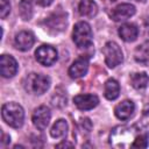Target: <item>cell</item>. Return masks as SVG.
I'll return each instance as SVG.
<instances>
[{
    "instance_id": "obj_9",
    "label": "cell",
    "mask_w": 149,
    "mask_h": 149,
    "mask_svg": "<svg viewBox=\"0 0 149 149\" xmlns=\"http://www.w3.org/2000/svg\"><path fill=\"white\" fill-rule=\"evenodd\" d=\"M135 6L132 3H120L111 12V17L114 21H125L135 14Z\"/></svg>"
},
{
    "instance_id": "obj_17",
    "label": "cell",
    "mask_w": 149,
    "mask_h": 149,
    "mask_svg": "<svg viewBox=\"0 0 149 149\" xmlns=\"http://www.w3.org/2000/svg\"><path fill=\"white\" fill-rule=\"evenodd\" d=\"M134 58L142 65H149V40L136 47L134 51Z\"/></svg>"
},
{
    "instance_id": "obj_26",
    "label": "cell",
    "mask_w": 149,
    "mask_h": 149,
    "mask_svg": "<svg viewBox=\"0 0 149 149\" xmlns=\"http://www.w3.org/2000/svg\"><path fill=\"white\" fill-rule=\"evenodd\" d=\"M5 142H10V137L7 136V135H3V137H2V143H5Z\"/></svg>"
},
{
    "instance_id": "obj_19",
    "label": "cell",
    "mask_w": 149,
    "mask_h": 149,
    "mask_svg": "<svg viewBox=\"0 0 149 149\" xmlns=\"http://www.w3.org/2000/svg\"><path fill=\"white\" fill-rule=\"evenodd\" d=\"M130 84L136 90L146 88L149 84V77L144 72H136L130 76Z\"/></svg>"
},
{
    "instance_id": "obj_23",
    "label": "cell",
    "mask_w": 149,
    "mask_h": 149,
    "mask_svg": "<svg viewBox=\"0 0 149 149\" xmlns=\"http://www.w3.org/2000/svg\"><path fill=\"white\" fill-rule=\"evenodd\" d=\"M0 6H1V9H0L1 19H5L10 12V2L9 0H0Z\"/></svg>"
},
{
    "instance_id": "obj_22",
    "label": "cell",
    "mask_w": 149,
    "mask_h": 149,
    "mask_svg": "<svg viewBox=\"0 0 149 149\" xmlns=\"http://www.w3.org/2000/svg\"><path fill=\"white\" fill-rule=\"evenodd\" d=\"M137 126H139L143 132H146V133L149 135V106H147V107L143 109L142 118L140 119Z\"/></svg>"
},
{
    "instance_id": "obj_4",
    "label": "cell",
    "mask_w": 149,
    "mask_h": 149,
    "mask_svg": "<svg viewBox=\"0 0 149 149\" xmlns=\"http://www.w3.org/2000/svg\"><path fill=\"white\" fill-rule=\"evenodd\" d=\"M73 42L78 48H88L93 42V34L90 24L87 22L80 21L74 24L72 33Z\"/></svg>"
},
{
    "instance_id": "obj_6",
    "label": "cell",
    "mask_w": 149,
    "mask_h": 149,
    "mask_svg": "<svg viewBox=\"0 0 149 149\" xmlns=\"http://www.w3.org/2000/svg\"><path fill=\"white\" fill-rule=\"evenodd\" d=\"M35 57L40 64L44 66H50L57 61V50L51 45L43 44L38 47L35 51Z\"/></svg>"
},
{
    "instance_id": "obj_16",
    "label": "cell",
    "mask_w": 149,
    "mask_h": 149,
    "mask_svg": "<svg viewBox=\"0 0 149 149\" xmlns=\"http://www.w3.org/2000/svg\"><path fill=\"white\" fill-rule=\"evenodd\" d=\"M78 13L85 17H93L98 13V5L93 0H80L78 3Z\"/></svg>"
},
{
    "instance_id": "obj_7",
    "label": "cell",
    "mask_w": 149,
    "mask_h": 149,
    "mask_svg": "<svg viewBox=\"0 0 149 149\" xmlns=\"http://www.w3.org/2000/svg\"><path fill=\"white\" fill-rule=\"evenodd\" d=\"M50 118H51V113H50L49 107L42 105V106L37 107L33 113V116H31L33 125L38 130H43V129H45L48 127Z\"/></svg>"
},
{
    "instance_id": "obj_2",
    "label": "cell",
    "mask_w": 149,
    "mask_h": 149,
    "mask_svg": "<svg viewBox=\"0 0 149 149\" xmlns=\"http://www.w3.org/2000/svg\"><path fill=\"white\" fill-rule=\"evenodd\" d=\"M1 115L3 121L13 128H20L23 125L24 111L22 106L16 102H7L2 105Z\"/></svg>"
},
{
    "instance_id": "obj_5",
    "label": "cell",
    "mask_w": 149,
    "mask_h": 149,
    "mask_svg": "<svg viewBox=\"0 0 149 149\" xmlns=\"http://www.w3.org/2000/svg\"><path fill=\"white\" fill-rule=\"evenodd\" d=\"M102 54L105 56V63L108 68H115L119 64L122 63L123 61V55H122V50L119 47L118 43L113 42V41H108L104 48H102Z\"/></svg>"
},
{
    "instance_id": "obj_12",
    "label": "cell",
    "mask_w": 149,
    "mask_h": 149,
    "mask_svg": "<svg viewBox=\"0 0 149 149\" xmlns=\"http://www.w3.org/2000/svg\"><path fill=\"white\" fill-rule=\"evenodd\" d=\"M34 42H35V37H34L33 33L27 31V30H22V31L17 33L15 35V38H14L15 47L21 51L29 50L33 47Z\"/></svg>"
},
{
    "instance_id": "obj_21",
    "label": "cell",
    "mask_w": 149,
    "mask_h": 149,
    "mask_svg": "<svg viewBox=\"0 0 149 149\" xmlns=\"http://www.w3.org/2000/svg\"><path fill=\"white\" fill-rule=\"evenodd\" d=\"M19 14L22 20L29 21L33 16V3L31 0H21L19 2Z\"/></svg>"
},
{
    "instance_id": "obj_20",
    "label": "cell",
    "mask_w": 149,
    "mask_h": 149,
    "mask_svg": "<svg viewBox=\"0 0 149 149\" xmlns=\"http://www.w3.org/2000/svg\"><path fill=\"white\" fill-rule=\"evenodd\" d=\"M68 133V122L64 120V119H59L57 120L54 126L51 127V130H50V135L55 139H61V137H64Z\"/></svg>"
},
{
    "instance_id": "obj_18",
    "label": "cell",
    "mask_w": 149,
    "mask_h": 149,
    "mask_svg": "<svg viewBox=\"0 0 149 149\" xmlns=\"http://www.w3.org/2000/svg\"><path fill=\"white\" fill-rule=\"evenodd\" d=\"M104 94L108 100H114L119 97L120 94V85L119 83L111 78L105 83V87H104Z\"/></svg>"
},
{
    "instance_id": "obj_14",
    "label": "cell",
    "mask_w": 149,
    "mask_h": 149,
    "mask_svg": "<svg viewBox=\"0 0 149 149\" xmlns=\"http://www.w3.org/2000/svg\"><path fill=\"white\" fill-rule=\"evenodd\" d=\"M135 112V105L132 100H123L118 104L114 108L115 116L120 120H128L133 116Z\"/></svg>"
},
{
    "instance_id": "obj_15",
    "label": "cell",
    "mask_w": 149,
    "mask_h": 149,
    "mask_svg": "<svg viewBox=\"0 0 149 149\" xmlns=\"http://www.w3.org/2000/svg\"><path fill=\"white\" fill-rule=\"evenodd\" d=\"M119 36L125 42H133L139 36V28L135 23H123L119 28Z\"/></svg>"
},
{
    "instance_id": "obj_1",
    "label": "cell",
    "mask_w": 149,
    "mask_h": 149,
    "mask_svg": "<svg viewBox=\"0 0 149 149\" xmlns=\"http://www.w3.org/2000/svg\"><path fill=\"white\" fill-rule=\"evenodd\" d=\"M109 140L115 148H147L149 146V135L137 125L115 127Z\"/></svg>"
},
{
    "instance_id": "obj_27",
    "label": "cell",
    "mask_w": 149,
    "mask_h": 149,
    "mask_svg": "<svg viewBox=\"0 0 149 149\" xmlns=\"http://www.w3.org/2000/svg\"><path fill=\"white\" fill-rule=\"evenodd\" d=\"M135 1H139V2H144L146 0H135Z\"/></svg>"
},
{
    "instance_id": "obj_24",
    "label": "cell",
    "mask_w": 149,
    "mask_h": 149,
    "mask_svg": "<svg viewBox=\"0 0 149 149\" xmlns=\"http://www.w3.org/2000/svg\"><path fill=\"white\" fill-rule=\"evenodd\" d=\"M52 1H54V0H35V2H36L37 5L43 6V7H47V6L51 5V3H52Z\"/></svg>"
},
{
    "instance_id": "obj_3",
    "label": "cell",
    "mask_w": 149,
    "mask_h": 149,
    "mask_svg": "<svg viewBox=\"0 0 149 149\" xmlns=\"http://www.w3.org/2000/svg\"><path fill=\"white\" fill-rule=\"evenodd\" d=\"M24 90L31 94H43L50 86V78L40 73H29L23 83Z\"/></svg>"
},
{
    "instance_id": "obj_8",
    "label": "cell",
    "mask_w": 149,
    "mask_h": 149,
    "mask_svg": "<svg viewBox=\"0 0 149 149\" xmlns=\"http://www.w3.org/2000/svg\"><path fill=\"white\" fill-rule=\"evenodd\" d=\"M17 72V62L10 55H1L0 57V73L5 78H10Z\"/></svg>"
},
{
    "instance_id": "obj_11",
    "label": "cell",
    "mask_w": 149,
    "mask_h": 149,
    "mask_svg": "<svg viewBox=\"0 0 149 149\" xmlns=\"http://www.w3.org/2000/svg\"><path fill=\"white\" fill-rule=\"evenodd\" d=\"M73 102L79 109L88 111L99 104V99L94 94H78L73 98Z\"/></svg>"
},
{
    "instance_id": "obj_10",
    "label": "cell",
    "mask_w": 149,
    "mask_h": 149,
    "mask_svg": "<svg viewBox=\"0 0 149 149\" xmlns=\"http://www.w3.org/2000/svg\"><path fill=\"white\" fill-rule=\"evenodd\" d=\"M87 70H88V58L81 56L77 58L69 68V76L73 79H77L84 77L87 73Z\"/></svg>"
},
{
    "instance_id": "obj_25",
    "label": "cell",
    "mask_w": 149,
    "mask_h": 149,
    "mask_svg": "<svg viewBox=\"0 0 149 149\" xmlns=\"http://www.w3.org/2000/svg\"><path fill=\"white\" fill-rule=\"evenodd\" d=\"M56 147L57 148H61V147H73V144L72 143H69V142H62V143L57 144Z\"/></svg>"
},
{
    "instance_id": "obj_13",
    "label": "cell",
    "mask_w": 149,
    "mask_h": 149,
    "mask_svg": "<svg viewBox=\"0 0 149 149\" xmlns=\"http://www.w3.org/2000/svg\"><path fill=\"white\" fill-rule=\"evenodd\" d=\"M45 24L48 26V28L50 30L54 31H62L65 26H66V14L63 12H56L52 13L47 20H45Z\"/></svg>"
}]
</instances>
